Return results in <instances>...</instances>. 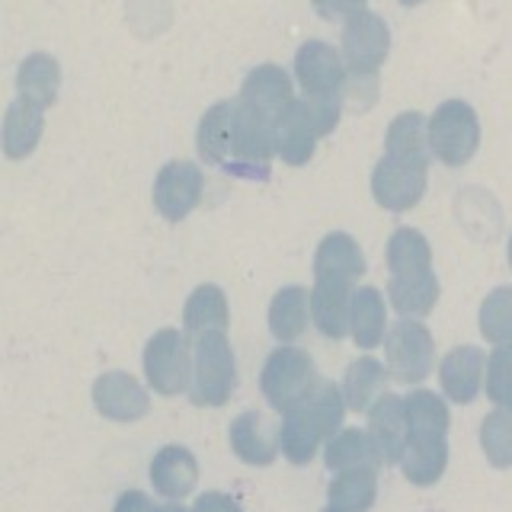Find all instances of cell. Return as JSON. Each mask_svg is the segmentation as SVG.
I'll return each mask as SVG.
<instances>
[{
	"instance_id": "6da1fadb",
	"label": "cell",
	"mask_w": 512,
	"mask_h": 512,
	"mask_svg": "<svg viewBox=\"0 0 512 512\" xmlns=\"http://www.w3.org/2000/svg\"><path fill=\"white\" fill-rule=\"evenodd\" d=\"M343 413H346L343 391L336 388L333 381L317 378V384L308 391V397H304L298 407L288 410L285 420H282L279 442H282L285 458L292 464L314 461L317 448L340 432Z\"/></svg>"
},
{
	"instance_id": "7a4b0ae2",
	"label": "cell",
	"mask_w": 512,
	"mask_h": 512,
	"mask_svg": "<svg viewBox=\"0 0 512 512\" xmlns=\"http://www.w3.org/2000/svg\"><path fill=\"white\" fill-rule=\"evenodd\" d=\"M343 116V96H301L282 112L276 125V154L288 167H301L314 157L317 141L330 135Z\"/></svg>"
},
{
	"instance_id": "3957f363",
	"label": "cell",
	"mask_w": 512,
	"mask_h": 512,
	"mask_svg": "<svg viewBox=\"0 0 512 512\" xmlns=\"http://www.w3.org/2000/svg\"><path fill=\"white\" fill-rule=\"evenodd\" d=\"M237 381L234 349L224 330H208L192 336V381L189 394L199 407H221L228 404Z\"/></svg>"
},
{
	"instance_id": "277c9868",
	"label": "cell",
	"mask_w": 512,
	"mask_h": 512,
	"mask_svg": "<svg viewBox=\"0 0 512 512\" xmlns=\"http://www.w3.org/2000/svg\"><path fill=\"white\" fill-rule=\"evenodd\" d=\"M314 384H317V372H314L311 356L304 349L282 346L276 352H269L263 375H260V388L279 413H288L292 407H298Z\"/></svg>"
},
{
	"instance_id": "5b68a950",
	"label": "cell",
	"mask_w": 512,
	"mask_h": 512,
	"mask_svg": "<svg viewBox=\"0 0 512 512\" xmlns=\"http://www.w3.org/2000/svg\"><path fill=\"white\" fill-rule=\"evenodd\" d=\"M144 375L148 384L164 397L183 394L192 381V352L180 330H157L144 346Z\"/></svg>"
},
{
	"instance_id": "8992f818",
	"label": "cell",
	"mask_w": 512,
	"mask_h": 512,
	"mask_svg": "<svg viewBox=\"0 0 512 512\" xmlns=\"http://www.w3.org/2000/svg\"><path fill=\"white\" fill-rule=\"evenodd\" d=\"M429 144L442 164L461 167L474 157L480 144V125L468 103L448 100L436 109V116L429 119Z\"/></svg>"
},
{
	"instance_id": "52a82bcc",
	"label": "cell",
	"mask_w": 512,
	"mask_h": 512,
	"mask_svg": "<svg viewBox=\"0 0 512 512\" xmlns=\"http://www.w3.org/2000/svg\"><path fill=\"white\" fill-rule=\"evenodd\" d=\"M384 356H388V375L416 384L432 372L436 362V343L432 333L416 324V320H397V324L384 333Z\"/></svg>"
},
{
	"instance_id": "ba28073f",
	"label": "cell",
	"mask_w": 512,
	"mask_h": 512,
	"mask_svg": "<svg viewBox=\"0 0 512 512\" xmlns=\"http://www.w3.org/2000/svg\"><path fill=\"white\" fill-rule=\"evenodd\" d=\"M391 48V32L384 20L372 10L352 13L343 26V64L349 74L356 77H372Z\"/></svg>"
},
{
	"instance_id": "9c48e42d",
	"label": "cell",
	"mask_w": 512,
	"mask_h": 512,
	"mask_svg": "<svg viewBox=\"0 0 512 512\" xmlns=\"http://www.w3.org/2000/svg\"><path fill=\"white\" fill-rule=\"evenodd\" d=\"M426 167L429 164L384 154L372 173L375 202L388 208V212H407V208H413L426 192Z\"/></svg>"
},
{
	"instance_id": "30bf717a",
	"label": "cell",
	"mask_w": 512,
	"mask_h": 512,
	"mask_svg": "<svg viewBox=\"0 0 512 512\" xmlns=\"http://www.w3.org/2000/svg\"><path fill=\"white\" fill-rule=\"evenodd\" d=\"M202 170L192 160H170L154 180V208L167 221H183L202 202Z\"/></svg>"
},
{
	"instance_id": "8fae6325",
	"label": "cell",
	"mask_w": 512,
	"mask_h": 512,
	"mask_svg": "<svg viewBox=\"0 0 512 512\" xmlns=\"http://www.w3.org/2000/svg\"><path fill=\"white\" fill-rule=\"evenodd\" d=\"M295 77L304 96H343L346 64L333 45L311 39L295 55Z\"/></svg>"
},
{
	"instance_id": "7c38bea8",
	"label": "cell",
	"mask_w": 512,
	"mask_h": 512,
	"mask_svg": "<svg viewBox=\"0 0 512 512\" xmlns=\"http://www.w3.org/2000/svg\"><path fill=\"white\" fill-rule=\"evenodd\" d=\"M237 100H244L250 109H256L260 116H266L269 122L279 125L282 112L295 103L292 77H288L279 64H260V68H253L244 77Z\"/></svg>"
},
{
	"instance_id": "4fadbf2b",
	"label": "cell",
	"mask_w": 512,
	"mask_h": 512,
	"mask_svg": "<svg viewBox=\"0 0 512 512\" xmlns=\"http://www.w3.org/2000/svg\"><path fill=\"white\" fill-rule=\"evenodd\" d=\"M368 436L375 439L384 461L400 464L407 439H410L407 400L397 397V394H381L375 404L368 407Z\"/></svg>"
},
{
	"instance_id": "5bb4252c",
	"label": "cell",
	"mask_w": 512,
	"mask_h": 512,
	"mask_svg": "<svg viewBox=\"0 0 512 512\" xmlns=\"http://www.w3.org/2000/svg\"><path fill=\"white\" fill-rule=\"evenodd\" d=\"M448 464V429H410V439L400 458L404 477L416 487H429L445 474Z\"/></svg>"
},
{
	"instance_id": "9a60e30c",
	"label": "cell",
	"mask_w": 512,
	"mask_h": 512,
	"mask_svg": "<svg viewBox=\"0 0 512 512\" xmlns=\"http://www.w3.org/2000/svg\"><path fill=\"white\" fill-rule=\"evenodd\" d=\"M349 304H352V279L314 276L311 317L327 340H343L349 333Z\"/></svg>"
},
{
	"instance_id": "2e32d148",
	"label": "cell",
	"mask_w": 512,
	"mask_h": 512,
	"mask_svg": "<svg viewBox=\"0 0 512 512\" xmlns=\"http://www.w3.org/2000/svg\"><path fill=\"white\" fill-rule=\"evenodd\" d=\"M93 404L103 416H109V420L128 423L148 413V391H144L132 375L106 372L93 384Z\"/></svg>"
},
{
	"instance_id": "e0dca14e",
	"label": "cell",
	"mask_w": 512,
	"mask_h": 512,
	"mask_svg": "<svg viewBox=\"0 0 512 512\" xmlns=\"http://www.w3.org/2000/svg\"><path fill=\"white\" fill-rule=\"evenodd\" d=\"M231 448L240 461L253 464V468H266L282 452V442L279 432L266 423L263 413L247 410L231 423Z\"/></svg>"
},
{
	"instance_id": "ac0fdd59",
	"label": "cell",
	"mask_w": 512,
	"mask_h": 512,
	"mask_svg": "<svg viewBox=\"0 0 512 512\" xmlns=\"http://www.w3.org/2000/svg\"><path fill=\"white\" fill-rule=\"evenodd\" d=\"M484 365L487 359L477 346H458L448 352L439 368L445 397L455 400V404H471L480 391V381H484Z\"/></svg>"
},
{
	"instance_id": "d6986e66",
	"label": "cell",
	"mask_w": 512,
	"mask_h": 512,
	"mask_svg": "<svg viewBox=\"0 0 512 512\" xmlns=\"http://www.w3.org/2000/svg\"><path fill=\"white\" fill-rule=\"evenodd\" d=\"M42 128H45V109L16 96V103H10L4 116V125H0V148H4L10 160H26L39 148Z\"/></svg>"
},
{
	"instance_id": "ffe728a7",
	"label": "cell",
	"mask_w": 512,
	"mask_h": 512,
	"mask_svg": "<svg viewBox=\"0 0 512 512\" xmlns=\"http://www.w3.org/2000/svg\"><path fill=\"white\" fill-rule=\"evenodd\" d=\"M151 480L160 496H167V500H183V496H189L192 487H196L199 464L192 458L189 448L167 445V448H160L151 461Z\"/></svg>"
},
{
	"instance_id": "44dd1931",
	"label": "cell",
	"mask_w": 512,
	"mask_h": 512,
	"mask_svg": "<svg viewBox=\"0 0 512 512\" xmlns=\"http://www.w3.org/2000/svg\"><path fill=\"white\" fill-rule=\"evenodd\" d=\"M16 90H20V100L48 109L61 90V64L45 52H32L16 71Z\"/></svg>"
},
{
	"instance_id": "7402d4cb",
	"label": "cell",
	"mask_w": 512,
	"mask_h": 512,
	"mask_svg": "<svg viewBox=\"0 0 512 512\" xmlns=\"http://www.w3.org/2000/svg\"><path fill=\"white\" fill-rule=\"evenodd\" d=\"M311 320V292L301 285H285L269 304V333L279 343H292L308 330Z\"/></svg>"
},
{
	"instance_id": "603a6c76",
	"label": "cell",
	"mask_w": 512,
	"mask_h": 512,
	"mask_svg": "<svg viewBox=\"0 0 512 512\" xmlns=\"http://www.w3.org/2000/svg\"><path fill=\"white\" fill-rule=\"evenodd\" d=\"M384 330H388V308H384V298L378 288L365 285L359 292H352L349 333H352V340H356V346L375 349L384 340Z\"/></svg>"
},
{
	"instance_id": "cb8c5ba5",
	"label": "cell",
	"mask_w": 512,
	"mask_h": 512,
	"mask_svg": "<svg viewBox=\"0 0 512 512\" xmlns=\"http://www.w3.org/2000/svg\"><path fill=\"white\" fill-rule=\"evenodd\" d=\"M314 276H343V279L359 282L365 276L362 247L343 231L327 234L314 253Z\"/></svg>"
},
{
	"instance_id": "d4e9b609",
	"label": "cell",
	"mask_w": 512,
	"mask_h": 512,
	"mask_svg": "<svg viewBox=\"0 0 512 512\" xmlns=\"http://www.w3.org/2000/svg\"><path fill=\"white\" fill-rule=\"evenodd\" d=\"M381 452L375 439L365 429H340L324 448V464L336 471H352V468H381Z\"/></svg>"
},
{
	"instance_id": "484cf974",
	"label": "cell",
	"mask_w": 512,
	"mask_h": 512,
	"mask_svg": "<svg viewBox=\"0 0 512 512\" xmlns=\"http://www.w3.org/2000/svg\"><path fill=\"white\" fill-rule=\"evenodd\" d=\"M228 320H231L228 298H224V292L212 282L199 285L183 308V327L189 336H199L208 330H228Z\"/></svg>"
},
{
	"instance_id": "4316f807",
	"label": "cell",
	"mask_w": 512,
	"mask_h": 512,
	"mask_svg": "<svg viewBox=\"0 0 512 512\" xmlns=\"http://www.w3.org/2000/svg\"><path fill=\"white\" fill-rule=\"evenodd\" d=\"M388 368H384L378 359L372 356H362L346 368V378H343V400L349 410H368L375 400L384 394V384H388Z\"/></svg>"
},
{
	"instance_id": "83f0119b",
	"label": "cell",
	"mask_w": 512,
	"mask_h": 512,
	"mask_svg": "<svg viewBox=\"0 0 512 512\" xmlns=\"http://www.w3.org/2000/svg\"><path fill=\"white\" fill-rule=\"evenodd\" d=\"M196 148L205 164L228 167L231 160V100H221L205 109L196 132Z\"/></svg>"
},
{
	"instance_id": "f1b7e54d",
	"label": "cell",
	"mask_w": 512,
	"mask_h": 512,
	"mask_svg": "<svg viewBox=\"0 0 512 512\" xmlns=\"http://www.w3.org/2000/svg\"><path fill=\"white\" fill-rule=\"evenodd\" d=\"M378 496V471L375 468H352V471H336L330 480L327 500L336 509L346 512H368L375 506Z\"/></svg>"
},
{
	"instance_id": "f546056e",
	"label": "cell",
	"mask_w": 512,
	"mask_h": 512,
	"mask_svg": "<svg viewBox=\"0 0 512 512\" xmlns=\"http://www.w3.org/2000/svg\"><path fill=\"white\" fill-rule=\"evenodd\" d=\"M388 266L391 279H407V276H423L432 272V250L426 237L413 228H400L388 240Z\"/></svg>"
},
{
	"instance_id": "4dcf8cb0",
	"label": "cell",
	"mask_w": 512,
	"mask_h": 512,
	"mask_svg": "<svg viewBox=\"0 0 512 512\" xmlns=\"http://www.w3.org/2000/svg\"><path fill=\"white\" fill-rule=\"evenodd\" d=\"M384 148H388L391 157L416 160V164H429V154H426V119L420 116V112H400V116L388 128Z\"/></svg>"
},
{
	"instance_id": "1f68e13d",
	"label": "cell",
	"mask_w": 512,
	"mask_h": 512,
	"mask_svg": "<svg viewBox=\"0 0 512 512\" xmlns=\"http://www.w3.org/2000/svg\"><path fill=\"white\" fill-rule=\"evenodd\" d=\"M391 292V304L397 308V314L407 317H423L436 308L439 298V282L432 272H423V276H407V279H391L388 285Z\"/></svg>"
},
{
	"instance_id": "d6a6232c",
	"label": "cell",
	"mask_w": 512,
	"mask_h": 512,
	"mask_svg": "<svg viewBox=\"0 0 512 512\" xmlns=\"http://www.w3.org/2000/svg\"><path fill=\"white\" fill-rule=\"evenodd\" d=\"M480 333L496 346L512 343V288L509 285L493 288L487 295L484 308H480Z\"/></svg>"
},
{
	"instance_id": "836d02e7",
	"label": "cell",
	"mask_w": 512,
	"mask_h": 512,
	"mask_svg": "<svg viewBox=\"0 0 512 512\" xmlns=\"http://www.w3.org/2000/svg\"><path fill=\"white\" fill-rule=\"evenodd\" d=\"M480 445L493 468H509L512 464V413L493 410L484 426H480Z\"/></svg>"
},
{
	"instance_id": "e575fe53",
	"label": "cell",
	"mask_w": 512,
	"mask_h": 512,
	"mask_svg": "<svg viewBox=\"0 0 512 512\" xmlns=\"http://www.w3.org/2000/svg\"><path fill=\"white\" fill-rule=\"evenodd\" d=\"M487 394L496 407L512 413V343L493 349L487 362Z\"/></svg>"
},
{
	"instance_id": "d590c367",
	"label": "cell",
	"mask_w": 512,
	"mask_h": 512,
	"mask_svg": "<svg viewBox=\"0 0 512 512\" xmlns=\"http://www.w3.org/2000/svg\"><path fill=\"white\" fill-rule=\"evenodd\" d=\"M311 4L324 20H340V16L349 20L352 13L365 10V0H311Z\"/></svg>"
},
{
	"instance_id": "8d00e7d4",
	"label": "cell",
	"mask_w": 512,
	"mask_h": 512,
	"mask_svg": "<svg viewBox=\"0 0 512 512\" xmlns=\"http://www.w3.org/2000/svg\"><path fill=\"white\" fill-rule=\"evenodd\" d=\"M192 512H244V509L237 506L234 496L212 490V493H202V496H199V500H196V509H192Z\"/></svg>"
},
{
	"instance_id": "74e56055",
	"label": "cell",
	"mask_w": 512,
	"mask_h": 512,
	"mask_svg": "<svg viewBox=\"0 0 512 512\" xmlns=\"http://www.w3.org/2000/svg\"><path fill=\"white\" fill-rule=\"evenodd\" d=\"M116 512H164L160 506H154L148 496L138 493V490H128L119 496V503H116Z\"/></svg>"
},
{
	"instance_id": "f35d334b",
	"label": "cell",
	"mask_w": 512,
	"mask_h": 512,
	"mask_svg": "<svg viewBox=\"0 0 512 512\" xmlns=\"http://www.w3.org/2000/svg\"><path fill=\"white\" fill-rule=\"evenodd\" d=\"M164 512H189V509H183V506H164Z\"/></svg>"
},
{
	"instance_id": "ab89813d",
	"label": "cell",
	"mask_w": 512,
	"mask_h": 512,
	"mask_svg": "<svg viewBox=\"0 0 512 512\" xmlns=\"http://www.w3.org/2000/svg\"><path fill=\"white\" fill-rule=\"evenodd\" d=\"M404 7H416V4H423V0H400Z\"/></svg>"
},
{
	"instance_id": "60d3db41",
	"label": "cell",
	"mask_w": 512,
	"mask_h": 512,
	"mask_svg": "<svg viewBox=\"0 0 512 512\" xmlns=\"http://www.w3.org/2000/svg\"><path fill=\"white\" fill-rule=\"evenodd\" d=\"M324 512H346V509H336V506H327Z\"/></svg>"
},
{
	"instance_id": "b9f144b4",
	"label": "cell",
	"mask_w": 512,
	"mask_h": 512,
	"mask_svg": "<svg viewBox=\"0 0 512 512\" xmlns=\"http://www.w3.org/2000/svg\"><path fill=\"white\" fill-rule=\"evenodd\" d=\"M509 263H512V237H509Z\"/></svg>"
}]
</instances>
